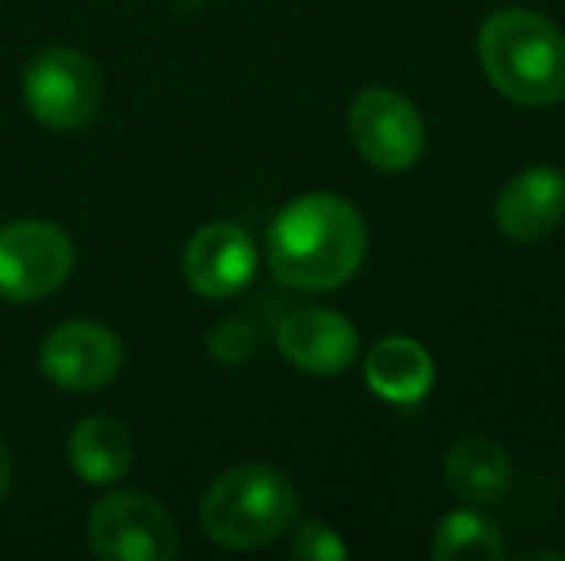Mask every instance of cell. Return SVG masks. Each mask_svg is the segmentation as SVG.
Instances as JSON below:
<instances>
[{"mask_svg": "<svg viewBox=\"0 0 565 561\" xmlns=\"http://www.w3.org/2000/svg\"><path fill=\"white\" fill-rule=\"evenodd\" d=\"M504 539H500V527L489 516H481L477 508H458L447 511L435 527L431 539V558L435 561H500Z\"/></svg>", "mask_w": 565, "mask_h": 561, "instance_id": "cell-15", "label": "cell"}, {"mask_svg": "<svg viewBox=\"0 0 565 561\" xmlns=\"http://www.w3.org/2000/svg\"><path fill=\"white\" fill-rule=\"evenodd\" d=\"M209 350H212V358H220V362H246L254 354V331L238 320L220 323L209 335Z\"/></svg>", "mask_w": 565, "mask_h": 561, "instance_id": "cell-17", "label": "cell"}, {"mask_svg": "<svg viewBox=\"0 0 565 561\" xmlns=\"http://www.w3.org/2000/svg\"><path fill=\"white\" fill-rule=\"evenodd\" d=\"M365 385L388 404H419L435 385V358L408 335H388L365 354Z\"/></svg>", "mask_w": 565, "mask_h": 561, "instance_id": "cell-12", "label": "cell"}, {"mask_svg": "<svg viewBox=\"0 0 565 561\" xmlns=\"http://www.w3.org/2000/svg\"><path fill=\"white\" fill-rule=\"evenodd\" d=\"M85 539L97 558L108 561H173L181 550L178 524L150 493L127 488L93 504Z\"/></svg>", "mask_w": 565, "mask_h": 561, "instance_id": "cell-5", "label": "cell"}, {"mask_svg": "<svg viewBox=\"0 0 565 561\" xmlns=\"http://www.w3.org/2000/svg\"><path fill=\"white\" fill-rule=\"evenodd\" d=\"M258 270V250H254L250 231L238 224H204L181 255V273L189 289L209 300H227L250 284Z\"/></svg>", "mask_w": 565, "mask_h": 561, "instance_id": "cell-9", "label": "cell"}, {"mask_svg": "<svg viewBox=\"0 0 565 561\" xmlns=\"http://www.w3.org/2000/svg\"><path fill=\"white\" fill-rule=\"evenodd\" d=\"M565 216V173L554 165L520 170L497 196V224L512 242H539Z\"/></svg>", "mask_w": 565, "mask_h": 561, "instance_id": "cell-11", "label": "cell"}, {"mask_svg": "<svg viewBox=\"0 0 565 561\" xmlns=\"http://www.w3.org/2000/svg\"><path fill=\"white\" fill-rule=\"evenodd\" d=\"M523 558H558L562 561L565 554L562 550H523Z\"/></svg>", "mask_w": 565, "mask_h": 561, "instance_id": "cell-19", "label": "cell"}, {"mask_svg": "<svg viewBox=\"0 0 565 561\" xmlns=\"http://www.w3.org/2000/svg\"><path fill=\"white\" fill-rule=\"evenodd\" d=\"M70 465L89 485H113L131 470V434L113 416H85L66 439Z\"/></svg>", "mask_w": 565, "mask_h": 561, "instance_id": "cell-14", "label": "cell"}, {"mask_svg": "<svg viewBox=\"0 0 565 561\" xmlns=\"http://www.w3.org/2000/svg\"><path fill=\"white\" fill-rule=\"evenodd\" d=\"M347 123L358 154L370 165H377V170L401 173L412 170L424 158L427 147L424 116L396 89H385V85L362 89L354 105H350Z\"/></svg>", "mask_w": 565, "mask_h": 561, "instance_id": "cell-7", "label": "cell"}, {"mask_svg": "<svg viewBox=\"0 0 565 561\" xmlns=\"http://www.w3.org/2000/svg\"><path fill=\"white\" fill-rule=\"evenodd\" d=\"M269 270L281 284L328 292L347 284L365 258V219L347 196L308 193L269 224Z\"/></svg>", "mask_w": 565, "mask_h": 561, "instance_id": "cell-1", "label": "cell"}, {"mask_svg": "<svg viewBox=\"0 0 565 561\" xmlns=\"http://www.w3.org/2000/svg\"><path fill=\"white\" fill-rule=\"evenodd\" d=\"M289 554L297 561H342L347 558V542L335 535V527H328L323 519H308L297 535H292Z\"/></svg>", "mask_w": 565, "mask_h": 561, "instance_id": "cell-16", "label": "cell"}, {"mask_svg": "<svg viewBox=\"0 0 565 561\" xmlns=\"http://www.w3.org/2000/svg\"><path fill=\"white\" fill-rule=\"evenodd\" d=\"M74 270V242L51 219H12L0 227V296L12 304L43 300Z\"/></svg>", "mask_w": 565, "mask_h": 561, "instance_id": "cell-6", "label": "cell"}, {"mask_svg": "<svg viewBox=\"0 0 565 561\" xmlns=\"http://www.w3.org/2000/svg\"><path fill=\"white\" fill-rule=\"evenodd\" d=\"M8 488H12V454H8L4 439H0V500L8 496Z\"/></svg>", "mask_w": 565, "mask_h": 561, "instance_id": "cell-18", "label": "cell"}, {"mask_svg": "<svg viewBox=\"0 0 565 561\" xmlns=\"http://www.w3.org/2000/svg\"><path fill=\"white\" fill-rule=\"evenodd\" d=\"M23 100L43 128L82 131L97 120L105 82H100V69L82 51L51 46L23 69Z\"/></svg>", "mask_w": 565, "mask_h": 561, "instance_id": "cell-4", "label": "cell"}, {"mask_svg": "<svg viewBox=\"0 0 565 561\" xmlns=\"http://www.w3.org/2000/svg\"><path fill=\"white\" fill-rule=\"evenodd\" d=\"M277 346L297 369L316 377H335L354 366L358 358V331L342 312L331 308H300L285 315L277 327Z\"/></svg>", "mask_w": 565, "mask_h": 561, "instance_id": "cell-10", "label": "cell"}, {"mask_svg": "<svg viewBox=\"0 0 565 561\" xmlns=\"http://www.w3.org/2000/svg\"><path fill=\"white\" fill-rule=\"evenodd\" d=\"M481 69L508 100L551 108L565 100V35L531 8H500L477 31Z\"/></svg>", "mask_w": 565, "mask_h": 561, "instance_id": "cell-2", "label": "cell"}, {"mask_svg": "<svg viewBox=\"0 0 565 561\" xmlns=\"http://www.w3.org/2000/svg\"><path fill=\"white\" fill-rule=\"evenodd\" d=\"M39 366L51 385L66 392H97L119 377L124 369V346L108 327L93 320L58 323L39 346Z\"/></svg>", "mask_w": 565, "mask_h": 561, "instance_id": "cell-8", "label": "cell"}, {"mask_svg": "<svg viewBox=\"0 0 565 561\" xmlns=\"http://www.w3.org/2000/svg\"><path fill=\"white\" fill-rule=\"evenodd\" d=\"M300 516V493L277 465H235L220 473L201 500V527L224 550L277 542Z\"/></svg>", "mask_w": 565, "mask_h": 561, "instance_id": "cell-3", "label": "cell"}, {"mask_svg": "<svg viewBox=\"0 0 565 561\" xmlns=\"http://www.w3.org/2000/svg\"><path fill=\"white\" fill-rule=\"evenodd\" d=\"M443 473L458 500L484 508V504H497L512 485V457L492 439H461L447 450Z\"/></svg>", "mask_w": 565, "mask_h": 561, "instance_id": "cell-13", "label": "cell"}]
</instances>
